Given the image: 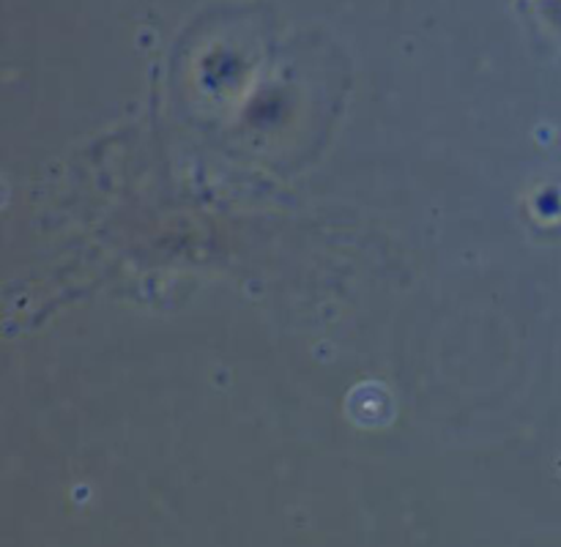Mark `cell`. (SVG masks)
Listing matches in <instances>:
<instances>
[{
	"label": "cell",
	"mask_w": 561,
	"mask_h": 547,
	"mask_svg": "<svg viewBox=\"0 0 561 547\" xmlns=\"http://www.w3.org/2000/svg\"><path fill=\"white\" fill-rule=\"evenodd\" d=\"M548 11H551V14L557 16V22L561 25V0H551V5H548Z\"/></svg>",
	"instance_id": "6da1fadb"
}]
</instances>
